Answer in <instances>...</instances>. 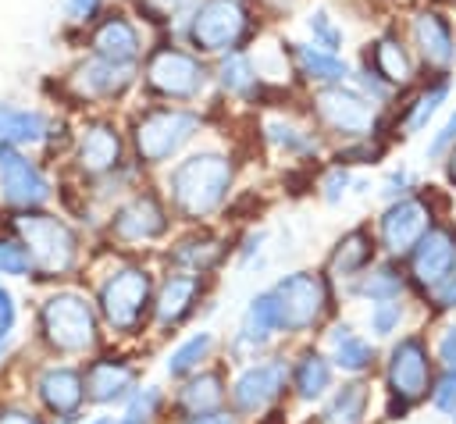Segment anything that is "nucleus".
<instances>
[{
    "instance_id": "obj_51",
    "label": "nucleus",
    "mask_w": 456,
    "mask_h": 424,
    "mask_svg": "<svg viewBox=\"0 0 456 424\" xmlns=\"http://www.w3.org/2000/svg\"><path fill=\"white\" fill-rule=\"evenodd\" d=\"M438 356L445 360L449 371H456V328H445V335L438 342Z\"/></svg>"
},
{
    "instance_id": "obj_1",
    "label": "nucleus",
    "mask_w": 456,
    "mask_h": 424,
    "mask_svg": "<svg viewBox=\"0 0 456 424\" xmlns=\"http://www.w3.org/2000/svg\"><path fill=\"white\" fill-rule=\"evenodd\" d=\"M214 86V64L175 32H157L139 64V89L157 103H200Z\"/></svg>"
},
{
    "instance_id": "obj_35",
    "label": "nucleus",
    "mask_w": 456,
    "mask_h": 424,
    "mask_svg": "<svg viewBox=\"0 0 456 424\" xmlns=\"http://www.w3.org/2000/svg\"><path fill=\"white\" fill-rule=\"evenodd\" d=\"M331 353H335V363H338L342 371H353V374H356V371H367L370 360H374V349H370L360 335H353L346 324L331 331Z\"/></svg>"
},
{
    "instance_id": "obj_10",
    "label": "nucleus",
    "mask_w": 456,
    "mask_h": 424,
    "mask_svg": "<svg viewBox=\"0 0 456 424\" xmlns=\"http://www.w3.org/2000/svg\"><path fill=\"white\" fill-rule=\"evenodd\" d=\"M71 146H75V167H78L82 178L100 182V178H107V175H114V171L125 167L128 139L118 128V121L107 118V114L89 118L82 125V132L71 139Z\"/></svg>"
},
{
    "instance_id": "obj_31",
    "label": "nucleus",
    "mask_w": 456,
    "mask_h": 424,
    "mask_svg": "<svg viewBox=\"0 0 456 424\" xmlns=\"http://www.w3.org/2000/svg\"><path fill=\"white\" fill-rule=\"evenodd\" d=\"M224 399V381L221 374H200L192 378L185 388H182V399H178V410L185 417H203V413H214Z\"/></svg>"
},
{
    "instance_id": "obj_48",
    "label": "nucleus",
    "mask_w": 456,
    "mask_h": 424,
    "mask_svg": "<svg viewBox=\"0 0 456 424\" xmlns=\"http://www.w3.org/2000/svg\"><path fill=\"white\" fill-rule=\"evenodd\" d=\"M435 406L438 410H445V413H456V371H449L442 381H438V388H435Z\"/></svg>"
},
{
    "instance_id": "obj_3",
    "label": "nucleus",
    "mask_w": 456,
    "mask_h": 424,
    "mask_svg": "<svg viewBox=\"0 0 456 424\" xmlns=\"http://www.w3.org/2000/svg\"><path fill=\"white\" fill-rule=\"evenodd\" d=\"M203 132V114L189 103H142L132 110L125 139L135 167H164L178 160Z\"/></svg>"
},
{
    "instance_id": "obj_33",
    "label": "nucleus",
    "mask_w": 456,
    "mask_h": 424,
    "mask_svg": "<svg viewBox=\"0 0 456 424\" xmlns=\"http://www.w3.org/2000/svg\"><path fill=\"white\" fill-rule=\"evenodd\" d=\"M271 331H281V317H278V299L274 292H260L246 314H242V338L246 342H264Z\"/></svg>"
},
{
    "instance_id": "obj_34",
    "label": "nucleus",
    "mask_w": 456,
    "mask_h": 424,
    "mask_svg": "<svg viewBox=\"0 0 456 424\" xmlns=\"http://www.w3.org/2000/svg\"><path fill=\"white\" fill-rule=\"evenodd\" d=\"M363 410H367V385L353 381L342 385L335 392V399L324 406V424H363Z\"/></svg>"
},
{
    "instance_id": "obj_8",
    "label": "nucleus",
    "mask_w": 456,
    "mask_h": 424,
    "mask_svg": "<svg viewBox=\"0 0 456 424\" xmlns=\"http://www.w3.org/2000/svg\"><path fill=\"white\" fill-rule=\"evenodd\" d=\"M403 36L417 57V64L431 75H449L456 64V25L445 7L435 0L413 4L403 18Z\"/></svg>"
},
{
    "instance_id": "obj_52",
    "label": "nucleus",
    "mask_w": 456,
    "mask_h": 424,
    "mask_svg": "<svg viewBox=\"0 0 456 424\" xmlns=\"http://www.w3.org/2000/svg\"><path fill=\"white\" fill-rule=\"evenodd\" d=\"M0 424H43V420L25 410H0Z\"/></svg>"
},
{
    "instance_id": "obj_53",
    "label": "nucleus",
    "mask_w": 456,
    "mask_h": 424,
    "mask_svg": "<svg viewBox=\"0 0 456 424\" xmlns=\"http://www.w3.org/2000/svg\"><path fill=\"white\" fill-rule=\"evenodd\" d=\"M189 424H232V417H224V413H203V417H189Z\"/></svg>"
},
{
    "instance_id": "obj_14",
    "label": "nucleus",
    "mask_w": 456,
    "mask_h": 424,
    "mask_svg": "<svg viewBox=\"0 0 456 424\" xmlns=\"http://www.w3.org/2000/svg\"><path fill=\"white\" fill-rule=\"evenodd\" d=\"M271 292H274V299H278V317H281V328H285V331H306L310 324L321 321V314H324V306H328L324 278L306 274V271L281 278Z\"/></svg>"
},
{
    "instance_id": "obj_45",
    "label": "nucleus",
    "mask_w": 456,
    "mask_h": 424,
    "mask_svg": "<svg viewBox=\"0 0 456 424\" xmlns=\"http://www.w3.org/2000/svg\"><path fill=\"white\" fill-rule=\"evenodd\" d=\"M346 185H349V167L335 160V164L328 167L324 182H321V189H324V200H328V203H335V200H338V196L346 192Z\"/></svg>"
},
{
    "instance_id": "obj_49",
    "label": "nucleus",
    "mask_w": 456,
    "mask_h": 424,
    "mask_svg": "<svg viewBox=\"0 0 456 424\" xmlns=\"http://www.w3.org/2000/svg\"><path fill=\"white\" fill-rule=\"evenodd\" d=\"M431 299H435V306H442V310H445V306H456V267L431 289Z\"/></svg>"
},
{
    "instance_id": "obj_47",
    "label": "nucleus",
    "mask_w": 456,
    "mask_h": 424,
    "mask_svg": "<svg viewBox=\"0 0 456 424\" xmlns=\"http://www.w3.org/2000/svg\"><path fill=\"white\" fill-rule=\"evenodd\" d=\"M410 171L406 167H395V171H388L385 175V182H381V196H388V200H399V196H406L410 192Z\"/></svg>"
},
{
    "instance_id": "obj_24",
    "label": "nucleus",
    "mask_w": 456,
    "mask_h": 424,
    "mask_svg": "<svg viewBox=\"0 0 456 424\" xmlns=\"http://www.w3.org/2000/svg\"><path fill=\"white\" fill-rule=\"evenodd\" d=\"M281 385H285V360H267V363L249 367V371L235 381L232 399H235L239 410L253 413V410L267 406V403L281 392Z\"/></svg>"
},
{
    "instance_id": "obj_23",
    "label": "nucleus",
    "mask_w": 456,
    "mask_h": 424,
    "mask_svg": "<svg viewBox=\"0 0 456 424\" xmlns=\"http://www.w3.org/2000/svg\"><path fill=\"white\" fill-rule=\"evenodd\" d=\"M449 89H452V78L449 75H431L406 103L403 110L395 114V128H403V135H417L428 128V121L442 110V103L449 100Z\"/></svg>"
},
{
    "instance_id": "obj_42",
    "label": "nucleus",
    "mask_w": 456,
    "mask_h": 424,
    "mask_svg": "<svg viewBox=\"0 0 456 424\" xmlns=\"http://www.w3.org/2000/svg\"><path fill=\"white\" fill-rule=\"evenodd\" d=\"M452 146H456V107H452V110L445 114V121L431 132V139H428V157H431V160H442Z\"/></svg>"
},
{
    "instance_id": "obj_44",
    "label": "nucleus",
    "mask_w": 456,
    "mask_h": 424,
    "mask_svg": "<svg viewBox=\"0 0 456 424\" xmlns=\"http://www.w3.org/2000/svg\"><path fill=\"white\" fill-rule=\"evenodd\" d=\"M399 317H403L399 303H392V299H378V306L370 310V331H374V335H388V331L399 324Z\"/></svg>"
},
{
    "instance_id": "obj_4",
    "label": "nucleus",
    "mask_w": 456,
    "mask_h": 424,
    "mask_svg": "<svg viewBox=\"0 0 456 424\" xmlns=\"http://www.w3.org/2000/svg\"><path fill=\"white\" fill-rule=\"evenodd\" d=\"M232 178H235V164L224 150H214V146L189 150L178 160H171V171H167L171 207L185 221H203L228 200Z\"/></svg>"
},
{
    "instance_id": "obj_26",
    "label": "nucleus",
    "mask_w": 456,
    "mask_h": 424,
    "mask_svg": "<svg viewBox=\"0 0 456 424\" xmlns=\"http://www.w3.org/2000/svg\"><path fill=\"white\" fill-rule=\"evenodd\" d=\"M86 388H82V378L78 371L71 367H50L39 374V399L46 403V410L61 413V417H71L82 403Z\"/></svg>"
},
{
    "instance_id": "obj_46",
    "label": "nucleus",
    "mask_w": 456,
    "mask_h": 424,
    "mask_svg": "<svg viewBox=\"0 0 456 424\" xmlns=\"http://www.w3.org/2000/svg\"><path fill=\"white\" fill-rule=\"evenodd\" d=\"M157 403H160V392H157V388H146L142 395H135V399H132V406H128L125 420H128V424H142V420L153 413V406H157Z\"/></svg>"
},
{
    "instance_id": "obj_32",
    "label": "nucleus",
    "mask_w": 456,
    "mask_h": 424,
    "mask_svg": "<svg viewBox=\"0 0 456 424\" xmlns=\"http://www.w3.org/2000/svg\"><path fill=\"white\" fill-rule=\"evenodd\" d=\"M196 0H128V7L139 14V21L157 36V32H175V25L185 18V11Z\"/></svg>"
},
{
    "instance_id": "obj_21",
    "label": "nucleus",
    "mask_w": 456,
    "mask_h": 424,
    "mask_svg": "<svg viewBox=\"0 0 456 424\" xmlns=\"http://www.w3.org/2000/svg\"><path fill=\"white\" fill-rule=\"evenodd\" d=\"M452 267H456V235L445 224H431L413 246V281L431 292Z\"/></svg>"
},
{
    "instance_id": "obj_28",
    "label": "nucleus",
    "mask_w": 456,
    "mask_h": 424,
    "mask_svg": "<svg viewBox=\"0 0 456 424\" xmlns=\"http://www.w3.org/2000/svg\"><path fill=\"white\" fill-rule=\"evenodd\" d=\"M132 388V371L114 363V360H96L86 374V395L93 403H114V399H125Z\"/></svg>"
},
{
    "instance_id": "obj_22",
    "label": "nucleus",
    "mask_w": 456,
    "mask_h": 424,
    "mask_svg": "<svg viewBox=\"0 0 456 424\" xmlns=\"http://www.w3.org/2000/svg\"><path fill=\"white\" fill-rule=\"evenodd\" d=\"M53 121H57V118L46 114L43 107L0 100V143H7V146H18V150L46 146Z\"/></svg>"
},
{
    "instance_id": "obj_17",
    "label": "nucleus",
    "mask_w": 456,
    "mask_h": 424,
    "mask_svg": "<svg viewBox=\"0 0 456 424\" xmlns=\"http://www.w3.org/2000/svg\"><path fill=\"white\" fill-rule=\"evenodd\" d=\"M431 228V210L420 196H399L385 207L381 221H378V235H381V246L388 253H406L417 246V239Z\"/></svg>"
},
{
    "instance_id": "obj_9",
    "label": "nucleus",
    "mask_w": 456,
    "mask_h": 424,
    "mask_svg": "<svg viewBox=\"0 0 456 424\" xmlns=\"http://www.w3.org/2000/svg\"><path fill=\"white\" fill-rule=\"evenodd\" d=\"M14 228H18L21 242L28 246L25 253H28V260H32L36 271H43V274H64L75 264L78 239H75V232L61 217L32 207V210H21L14 217Z\"/></svg>"
},
{
    "instance_id": "obj_6",
    "label": "nucleus",
    "mask_w": 456,
    "mask_h": 424,
    "mask_svg": "<svg viewBox=\"0 0 456 424\" xmlns=\"http://www.w3.org/2000/svg\"><path fill=\"white\" fill-rule=\"evenodd\" d=\"M310 114H314V121H317L321 132H328V135H335L342 143L374 135L385 125L381 121L385 107H378L370 96H363L353 82L310 89Z\"/></svg>"
},
{
    "instance_id": "obj_37",
    "label": "nucleus",
    "mask_w": 456,
    "mask_h": 424,
    "mask_svg": "<svg viewBox=\"0 0 456 424\" xmlns=\"http://www.w3.org/2000/svg\"><path fill=\"white\" fill-rule=\"evenodd\" d=\"M110 7V0H61V18H64V29L71 36H78L82 29H89L103 11Z\"/></svg>"
},
{
    "instance_id": "obj_25",
    "label": "nucleus",
    "mask_w": 456,
    "mask_h": 424,
    "mask_svg": "<svg viewBox=\"0 0 456 424\" xmlns=\"http://www.w3.org/2000/svg\"><path fill=\"white\" fill-rule=\"evenodd\" d=\"M299 25H303V39H310L314 46H324V50H335L342 53L349 36H346V25L342 18L335 14V7L328 0H310L299 14Z\"/></svg>"
},
{
    "instance_id": "obj_12",
    "label": "nucleus",
    "mask_w": 456,
    "mask_h": 424,
    "mask_svg": "<svg viewBox=\"0 0 456 424\" xmlns=\"http://www.w3.org/2000/svg\"><path fill=\"white\" fill-rule=\"evenodd\" d=\"M50 192H53V185H50L46 171L28 157V150L0 143V196H4V203L18 207V210H32V207H43L50 200Z\"/></svg>"
},
{
    "instance_id": "obj_29",
    "label": "nucleus",
    "mask_w": 456,
    "mask_h": 424,
    "mask_svg": "<svg viewBox=\"0 0 456 424\" xmlns=\"http://www.w3.org/2000/svg\"><path fill=\"white\" fill-rule=\"evenodd\" d=\"M196 292H200V278H192V274L167 278L164 289H160V296H157V321L160 324H178L192 310Z\"/></svg>"
},
{
    "instance_id": "obj_56",
    "label": "nucleus",
    "mask_w": 456,
    "mask_h": 424,
    "mask_svg": "<svg viewBox=\"0 0 456 424\" xmlns=\"http://www.w3.org/2000/svg\"><path fill=\"white\" fill-rule=\"evenodd\" d=\"M435 4H445V0H435Z\"/></svg>"
},
{
    "instance_id": "obj_41",
    "label": "nucleus",
    "mask_w": 456,
    "mask_h": 424,
    "mask_svg": "<svg viewBox=\"0 0 456 424\" xmlns=\"http://www.w3.org/2000/svg\"><path fill=\"white\" fill-rule=\"evenodd\" d=\"M253 4H256V11L264 14L267 25H281L289 18H299L310 0H253Z\"/></svg>"
},
{
    "instance_id": "obj_36",
    "label": "nucleus",
    "mask_w": 456,
    "mask_h": 424,
    "mask_svg": "<svg viewBox=\"0 0 456 424\" xmlns=\"http://www.w3.org/2000/svg\"><path fill=\"white\" fill-rule=\"evenodd\" d=\"M331 385V367L321 353H303L299 367H296V388L303 399H317L324 395V388Z\"/></svg>"
},
{
    "instance_id": "obj_16",
    "label": "nucleus",
    "mask_w": 456,
    "mask_h": 424,
    "mask_svg": "<svg viewBox=\"0 0 456 424\" xmlns=\"http://www.w3.org/2000/svg\"><path fill=\"white\" fill-rule=\"evenodd\" d=\"M281 39H285V50H289L296 82H303V86H310V89L349 82L353 61H346L342 53L324 50V46H314V43L303 39V36H299V39H296V36H281Z\"/></svg>"
},
{
    "instance_id": "obj_18",
    "label": "nucleus",
    "mask_w": 456,
    "mask_h": 424,
    "mask_svg": "<svg viewBox=\"0 0 456 424\" xmlns=\"http://www.w3.org/2000/svg\"><path fill=\"white\" fill-rule=\"evenodd\" d=\"M214 64V86L221 89V96L235 100V103H267L271 89L256 71V61L249 50H232L210 61Z\"/></svg>"
},
{
    "instance_id": "obj_2",
    "label": "nucleus",
    "mask_w": 456,
    "mask_h": 424,
    "mask_svg": "<svg viewBox=\"0 0 456 424\" xmlns=\"http://www.w3.org/2000/svg\"><path fill=\"white\" fill-rule=\"evenodd\" d=\"M264 32L267 21L253 0H196L175 25V36L207 61L232 50H249Z\"/></svg>"
},
{
    "instance_id": "obj_20",
    "label": "nucleus",
    "mask_w": 456,
    "mask_h": 424,
    "mask_svg": "<svg viewBox=\"0 0 456 424\" xmlns=\"http://www.w3.org/2000/svg\"><path fill=\"white\" fill-rule=\"evenodd\" d=\"M388 388L399 399V410L428 395V349L420 338H403L388 360Z\"/></svg>"
},
{
    "instance_id": "obj_15",
    "label": "nucleus",
    "mask_w": 456,
    "mask_h": 424,
    "mask_svg": "<svg viewBox=\"0 0 456 424\" xmlns=\"http://www.w3.org/2000/svg\"><path fill=\"white\" fill-rule=\"evenodd\" d=\"M150 303V278L135 267H125L118 274H110L100 289V306H103V317L118 328V331H132L142 317Z\"/></svg>"
},
{
    "instance_id": "obj_13",
    "label": "nucleus",
    "mask_w": 456,
    "mask_h": 424,
    "mask_svg": "<svg viewBox=\"0 0 456 424\" xmlns=\"http://www.w3.org/2000/svg\"><path fill=\"white\" fill-rule=\"evenodd\" d=\"M360 64H367L374 75H381V78H385L392 89H399V93L413 86L417 68H420L399 25H385V29H378V32L363 43V50H360Z\"/></svg>"
},
{
    "instance_id": "obj_40",
    "label": "nucleus",
    "mask_w": 456,
    "mask_h": 424,
    "mask_svg": "<svg viewBox=\"0 0 456 424\" xmlns=\"http://www.w3.org/2000/svg\"><path fill=\"white\" fill-rule=\"evenodd\" d=\"M207 349H210V335H192L185 346H178V349L171 353V360H167V374H175V378L189 374V371L207 356Z\"/></svg>"
},
{
    "instance_id": "obj_38",
    "label": "nucleus",
    "mask_w": 456,
    "mask_h": 424,
    "mask_svg": "<svg viewBox=\"0 0 456 424\" xmlns=\"http://www.w3.org/2000/svg\"><path fill=\"white\" fill-rule=\"evenodd\" d=\"M399 289H403V278H399V271H395L392 264H385V267L370 271V274L356 285V292H360V296H367V299H392Z\"/></svg>"
},
{
    "instance_id": "obj_30",
    "label": "nucleus",
    "mask_w": 456,
    "mask_h": 424,
    "mask_svg": "<svg viewBox=\"0 0 456 424\" xmlns=\"http://www.w3.org/2000/svg\"><path fill=\"white\" fill-rule=\"evenodd\" d=\"M370 253H374V242H370L367 228H353L349 235H342V239H338V246H335V253H331V264H328V267H331V274L349 278V274H356V271H363V267H367Z\"/></svg>"
},
{
    "instance_id": "obj_55",
    "label": "nucleus",
    "mask_w": 456,
    "mask_h": 424,
    "mask_svg": "<svg viewBox=\"0 0 456 424\" xmlns=\"http://www.w3.org/2000/svg\"><path fill=\"white\" fill-rule=\"evenodd\" d=\"M118 4H128V0H118Z\"/></svg>"
},
{
    "instance_id": "obj_5",
    "label": "nucleus",
    "mask_w": 456,
    "mask_h": 424,
    "mask_svg": "<svg viewBox=\"0 0 456 424\" xmlns=\"http://www.w3.org/2000/svg\"><path fill=\"white\" fill-rule=\"evenodd\" d=\"M57 89L78 107H118L139 89V68L78 50V57L57 78Z\"/></svg>"
},
{
    "instance_id": "obj_39",
    "label": "nucleus",
    "mask_w": 456,
    "mask_h": 424,
    "mask_svg": "<svg viewBox=\"0 0 456 424\" xmlns=\"http://www.w3.org/2000/svg\"><path fill=\"white\" fill-rule=\"evenodd\" d=\"M217 257H221V242H214V239H189L175 253V260L192 267V271H207L210 264H217Z\"/></svg>"
},
{
    "instance_id": "obj_19",
    "label": "nucleus",
    "mask_w": 456,
    "mask_h": 424,
    "mask_svg": "<svg viewBox=\"0 0 456 424\" xmlns=\"http://www.w3.org/2000/svg\"><path fill=\"white\" fill-rule=\"evenodd\" d=\"M110 232L121 242H146V239H160L167 232V210L157 200V192H135L128 196L114 217H110Z\"/></svg>"
},
{
    "instance_id": "obj_27",
    "label": "nucleus",
    "mask_w": 456,
    "mask_h": 424,
    "mask_svg": "<svg viewBox=\"0 0 456 424\" xmlns=\"http://www.w3.org/2000/svg\"><path fill=\"white\" fill-rule=\"evenodd\" d=\"M264 139H267L274 150H281L285 157H314V153L321 150V139H317L314 128L296 125V121H289V118H281V114L264 118Z\"/></svg>"
},
{
    "instance_id": "obj_7",
    "label": "nucleus",
    "mask_w": 456,
    "mask_h": 424,
    "mask_svg": "<svg viewBox=\"0 0 456 424\" xmlns=\"http://www.w3.org/2000/svg\"><path fill=\"white\" fill-rule=\"evenodd\" d=\"M153 32L139 21V14L128 7V4H118L110 0V7L75 36L78 50L86 53H96L103 61H114V64H128V68H139L142 64V53L150 46Z\"/></svg>"
},
{
    "instance_id": "obj_43",
    "label": "nucleus",
    "mask_w": 456,
    "mask_h": 424,
    "mask_svg": "<svg viewBox=\"0 0 456 424\" xmlns=\"http://www.w3.org/2000/svg\"><path fill=\"white\" fill-rule=\"evenodd\" d=\"M28 253L18 246V242H11V239H0V274H25L28 271Z\"/></svg>"
},
{
    "instance_id": "obj_11",
    "label": "nucleus",
    "mask_w": 456,
    "mask_h": 424,
    "mask_svg": "<svg viewBox=\"0 0 456 424\" xmlns=\"http://www.w3.org/2000/svg\"><path fill=\"white\" fill-rule=\"evenodd\" d=\"M43 331H46V342L61 353H82L96 342V317H93V306L82 299V296H53L43 303Z\"/></svg>"
},
{
    "instance_id": "obj_50",
    "label": "nucleus",
    "mask_w": 456,
    "mask_h": 424,
    "mask_svg": "<svg viewBox=\"0 0 456 424\" xmlns=\"http://www.w3.org/2000/svg\"><path fill=\"white\" fill-rule=\"evenodd\" d=\"M11 328H14V299L7 289H0V342L11 335Z\"/></svg>"
},
{
    "instance_id": "obj_54",
    "label": "nucleus",
    "mask_w": 456,
    "mask_h": 424,
    "mask_svg": "<svg viewBox=\"0 0 456 424\" xmlns=\"http://www.w3.org/2000/svg\"><path fill=\"white\" fill-rule=\"evenodd\" d=\"M442 160H445V178H449V185L456 189V146H452V150H449Z\"/></svg>"
}]
</instances>
